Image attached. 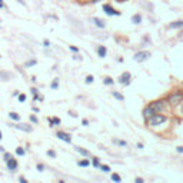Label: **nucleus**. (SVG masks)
<instances>
[{
    "label": "nucleus",
    "mask_w": 183,
    "mask_h": 183,
    "mask_svg": "<svg viewBox=\"0 0 183 183\" xmlns=\"http://www.w3.org/2000/svg\"><path fill=\"white\" fill-rule=\"evenodd\" d=\"M167 122V116L166 115H162V113H155L153 116H152L146 123L149 124L150 127H157V126H160V124H163Z\"/></svg>",
    "instance_id": "obj_1"
},
{
    "label": "nucleus",
    "mask_w": 183,
    "mask_h": 183,
    "mask_svg": "<svg viewBox=\"0 0 183 183\" xmlns=\"http://www.w3.org/2000/svg\"><path fill=\"white\" fill-rule=\"evenodd\" d=\"M169 105H170L169 100H166V99H160V100H156V102H152L150 103V106L156 110V113H163Z\"/></svg>",
    "instance_id": "obj_2"
},
{
    "label": "nucleus",
    "mask_w": 183,
    "mask_h": 183,
    "mask_svg": "<svg viewBox=\"0 0 183 183\" xmlns=\"http://www.w3.org/2000/svg\"><path fill=\"white\" fill-rule=\"evenodd\" d=\"M150 57V52H146V50H142V52H137L135 56H133V60L137 62V63H142L144 60H147Z\"/></svg>",
    "instance_id": "obj_3"
},
{
    "label": "nucleus",
    "mask_w": 183,
    "mask_h": 183,
    "mask_svg": "<svg viewBox=\"0 0 183 183\" xmlns=\"http://www.w3.org/2000/svg\"><path fill=\"white\" fill-rule=\"evenodd\" d=\"M167 100H169V103H170L172 106L177 105V103H180V102L183 100V93H180V92H176V93L170 94Z\"/></svg>",
    "instance_id": "obj_4"
},
{
    "label": "nucleus",
    "mask_w": 183,
    "mask_h": 183,
    "mask_svg": "<svg viewBox=\"0 0 183 183\" xmlns=\"http://www.w3.org/2000/svg\"><path fill=\"white\" fill-rule=\"evenodd\" d=\"M102 9H103V12H105L107 16H120V12H118V10L112 6V4H109V3H105Z\"/></svg>",
    "instance_id": "obj_5"
},
{
    "label": "nucleus",
    "mask_w": 183,
    "mask_h": 183,
    "mask_svg": "<svg viewBox=\"0 0 183 183\" xmlns=\"http://www.w3.org/2000/svg\"><path fill=\"white\" fill-rule=\"evenodd\" d=\"M130 80H132V74L129 72H124L119 76V83L123 86H129L130 85Z\"/></svg>",
    "instance_id": "obj_6"
},
{
    "label": "nucleus",
    "mask_w": 183,
    "mask_h": 183,
    "mask_svg": "<svg viewBox=\"0 0 183 183\" xmlns=\"http://www.w3.org/2000/svg\"><path fill=\"white\" fill-rule=\"evenodd\" d=\"M56 137L60 139V140H63V142H66V143H72V137H70V135L66 133V132H63V130L56 132Z\"/></svg>",
    "instance_id": "obj_7"
},
{
    "label": "nucleus",
    "mask_w": 183,
    "mask_h": 183,
    "mask_svg": "<svg viewBox=\"0 0 183 183\" xmlns=\"http://www.w3.org/2000/svg\"><path fill=\"white\" fill-rule=\"evenodd\" d=\"M155 113H156V110H155V109H153V107L149 105V106H146V107L143 109V113H142V115H143V119L146 120V122H147V120H149V119H150L152 116L155 115Z\"/></svg>",
    "instance_id": "obj_8"
},
{
    "label": "nucleus",
    "mask_w": 183,
    "mask_h": 183,
    "mask_svg": "<svg viewBox=\"0 0 183 183\" xmlns=\"http://www.w3.org/2000/svg\"><path fill=\"white\" fill-rule=\"evenodd\" d=\"M6 166L10 172H16L17 167H19V163H17V160H16L14 157H10L9 160H6Z\"/></svg>",
    "instance_id": "obj_9"
},
{
    "label": "nucleus",
    "mask_w": 183,
    "mask_h": 183,
    "mask_svg": "<svg viewBox=\"0 0 183 183\" xmlns=\"http://www.w3.org/2000/svg\"><path fill=\"white\" fill-rule=\"evenodd\" d=\"M14 127L19 129V130L27 132V133L33 132V126H30V124H27V123H17V124H14Z\"/></svg>",
    "instance_id": "obj_10"
},
{
    "label": "nucleus",
    "mask_w": 183,
    "mask_h": 183,
    "mask_svg": "<svg viewBox=\"0 0 183 183\" xmlns=\"http://www.w3.org/2000/svg\"><path fill=\"white\" fill-rule=\"evenodd\" d=\"M92 23H94V26L99 29H105L106 27V22L102 20L100 17H92Z\"/></svg>",
    "instance_id": "obj_11"
},
{
    "label": "nucleus",
    "mask_w": 183,
    "mask_h": 183,
    "mask_svg": "<svg viewBox=\"0 0 183 183\" xmlns=\"http://www.w3.org/2000/svg\"><path fill=\"white\" fill-rule=\"evenodd\" d=\"M97 54H99V57H106V54H107V49H106L105 46H99L97 47Z\"/></svg>",
    "instance_id": "obj_12"
},
{
    "label": "nucleus",
    "mask_w": 183,
    "mask_h": 183,
    "mask_svg": "<svg viewBox=\"0 0 183 183\" xmlns=\"http://www.w3.org/2000/svg\"><path fill=\"white\" fill-rule=\"evenodd\" d=\"M183 27V20H177V22H173L169 25V29H182Z\"/></svg>",
    "instance_id": "obj_13"
},
{
    "label": "nucleus",
    "mask_w": 183,
    "mask_h": 183,
    "mask_svg": "<svg viewBox=\"0 0 183 183\" xmlns=\"http://www.w3.org/2000/svg\"><path fill=\"white\" fill-rule=\"evenodd\" d=\"M60 123H62V120H60L59 118H49V124H50V127H53V126H59Z\"/></svg>",
    "instance_id": "obj_14"
},
{
    "label": "nucleus",
    "mask_w": 183,
    "mask_h": 183,
    "mask_svg": "<svg viewBox=\"0 0 183 183\" xmlns=\"http://www.w3.org/2000/svg\"><path fill=\"white\" fill-rule=\"evenodd\" d=\"M132 23H135V25H140L142 23V14H133L132 16Z\"/></svg>",
    "instance_id": "obj_15"
},
{
    "label": "nucleus",
    "mask_w": 183,
    "mask_h": 183,
    "mask_svg": "<svg viewBox=\"0 0 183 183\" xmlns=\"http://www.w3.org/2000/svg\"><path fill=\"white\" fill-rule=\"evenodd\" d=\"M76 152H77V153H80L82 156H85V157L90 156V153H89V150H86L85 147H80V146H77V147H76Z\"/></svg>",
    "instance_id": "obj_16"
},
{
    "label": "nucleus",
    "mask_w": 183,
    "mask_h": 183,
    "mask_svg": "<svg viewBox=\"0 0 183 183\" xmlns=\"http://www.w3.org/2000/svg\"><path fill=\"white\" fill-rule=\"evenodd\" d=\"M92 164H93V167H100V159L93 156L92 157Z\"/></svg>",
    "instance_id": "obj_17"
},
{
    "label": "nucleus",
    "mask_w": 183,
    "mask_h": 183,
    "mask_svg": "<svg viewBox=\"0 0 183 183\" xmlns=\"http://www.w3.org/2000/svg\"><path fill=\"white\" fill-rule=\"evenodd\" d=\"M112 94H113V97L118 99V100H120V102H123L124 100V96L122 94V93H119V92H112Z\"/></svg>",
    "instance_id": "obj_18"
},
{
    "label": "nucleus",
    "mask_w": 183,
    "mask_h": 183,
    "mask_svg": "<svg viewBox=\"0 0 183 183\" xmlns=\"http://www.w3.org/2000/svg\"><path fill=\"white\" fill-rule=\"evenodd\" d=\"M9 116H10L12 120H16V122H19L20 120V115L19 113H16V112H10V113H9Z\"/></svg>",
    "instance_id": "obj_19"
},
{
    "label": "nucleus",
    "mask_w": 183,
    "mask_h": 183,
    "mask_svg": "<svg viewBox=\"0 0 183 183\" xmlns=\"http://www.w3.org/2000/svg\"><path fill=\"white\" fill-rule=\"evenodd\" d=\"M59 87V79H53L52 83H50V89H53V90H56Z\"/></svg>",
    "instance_id": "obj_20"
},
{
    "label": "nucleus",
    "mask_w": 183,
    "mask_h": 183,
    "mask_svg": "<svg viewBox=\"0 0 183 183\" xmlns=\"http://www.w3.org/2000/svg\"><path fill=\"white\" fill-rule=\"evenodd\" d=\"M90 163H92L90 160H79V162H77V166H80V167H87V166H89Z\"/></svg>",
    "instance_id": "obj_21"
},
{
    "label": "nucleus",
    "mask_w": 183,
    "mask_h": 183,
    "mask_svg": "<svg viewBox=\"0 0 183 183\" xmlns=\"http://www.w3.org/2000/svg\"><path fill=\"white\" fill-rule=\"evenodd\" d=\"M110 177H112V180H113V182H116V183H120V182H122V177L119 176L118 173H112Z\"/></svg>",
    "instance_id": "obj_22"
},
{
    "label": "nucleus",
    "mask_w": 183,
    "mask_h": 183,
    "mask_svg": "<svg viewBox=\"0 0 183 183\" xmlns=\"http://www.w3.org/2000/svg\"><path fill=\"white\" fill-rule=\"evenodd\" d=\"M103 83H105L106 86H112V85H113V83H115V80H113V79H112V77H109V76H107V77H105V79H103Z\"/></svg>",
    "instance_id": "obj_23"
},
{
    "label": "nucleus",
    "mask_w": 183,
    "mask_h": 183,
    "mask_svg": "<svg viewBox=\"0 0 183 183\" xmlns=\"http://www.w3.org/2000/svg\"><path fill=\"white\" fill-rule=\"evenodd\" d=\"M100 170H102L103 173H109V172H110V166H107V164H100Z\"/></svg>",
    "instance_id": "obj_24"
},
{
    "label": "nucleus",
    "mask_w": 183,
    "mask_h": 183,
    "mask_svg": "<svg viewBox=\"0 0 183 183\" xmlns=\"http://www.w3.org/2000/svg\"><path fill=\"white\" fill-rule=\"evenodd\" d=\"M0 79H1V80H9V79H10V73L0 72Z\"/></svg>",
    "instance_id": "obj_25"
},
{
    "label": "nucleus",
    "mask_w": 183,
    "mask_h": 183,
    "mask_svg": "<svg viewBox=\"0 0 183 183\" xmlns=\"http://www.w3.org/2000/svg\"><path fill=\"white\" fill-rule=\"evenodd\" d=\"M25 153H26V150H25L23 147H17V149H16V155H17V156H25Z\"/></svg>",
    "instance_id": "obj_26"
},
{
    "label": "nucleus",
    "mask_w": 183,
    "mask_h": 183,
    "mask_svg": "<svg viewBox=\"0 0 183 183\" xmlns=\"http://www.w3.org/2000/svg\"><path fill=\"white\" fill-rule=\"evenodd\" d=\"M113 143H116V144H119V146H127V143L124 142V140H118V139H113Z\"/></svg>",
    "instance_id": "obj_27"
},
{
    "label": "nucleus",
    "mask_w": 183,
    "mask_h": 183,
    "mask_svg": "<svg viewBox=\"0 0 183 183\" xmlns=\"http://www.w3.org/2000/svg\"><path fill=\"white\" fill-rule=\"evenodd\" d=\"M93 80H94V77H93L92 74H89V76H86V79H85L86 85H90V83H93Z\"/></svg>",
    "instance_id": "obj_28"
},
{
    "label": "nucleus",
    "mask_w": 183,
    "mask_h": 183,
    "mask_svg": "<svg viewBox=\"0 0 183 183\" xmlns=\"http://www.w3.org/2000/svg\"><path fill=\"white\" fill-rule=\"evenodd\" d=\"M36 169L39 170V172H45V169H46V166L43 163H37L36 164Z\"/></svg>",
    "instance_id": "obj_29"
},
{
    "label": "nucleus",
    "mask_w": 183,
    "mask_h": 183,
    "mask_svg": "<svg viewBox=\"0 0 183 183\" xmlns=\"http://www.w3.org/2000/svg\"><path fill=\"white\" fill-rule=\"evenodd\" d=\"M30 122L34 124H37L39 123V119H37V116H34V115H30Z\"/></svg>",
    "instance_id": "obj_30"
},
{
    "label": "nucleus",
    "mask_w": 183,
    "mask_h": 183,
    "mask_svg": "<svg viewBox=\"0 0 183 183\" xmlns=\"http://www.w3.org/2000/svg\"><path fill=\"white\" fill-rule=\"evenodd\" d=\"M36 63H37V62H36L34 59H33V60H29V62H26V67H32V66H34Z\"/></svg>",
    "instance_id": "obj_31"
},
{
    "label": "nucleus",
    "mask_w": 183,
    "mask_h": 183,
    "mask_svg": "<svg viewBox=\"0 0 183 183\" xmlns=\"http://www.w3.org/2000/svg\"><path fill=\"white\" fill-rule=\"evenodd\" d=\"M10 157H12V153H9V152H4V153H3V159H4V162L9 160Z\"/></svg>",
    "instance_id": "obj_32"
},
{
    "label": "nucleus",
    "mask_w": 183,
    "mask_h": 183,
    "mask_svg": "<svg viewBox=\"0 0 183 183\" xmlns=\"http://www.w3.org/2000/svg\"><path fill=\"white\" fill-rule=\"evenodd\" d=\"M17 97H19V100H20V102H26V99H27L25 93H22V94H19Z\"/></svg>",
    "instance_id": "obj_33"
},
{
    "label": "nucleus",
    "mask_w": 183,
    "mask_h": 183,
    "mask_svg": "<svg viewBox=\"0 0 183 183\" xmlns=\"http://www.w3.org/2000/svg\"><path fill=\"white\" fill-rule=\"evenodd\" d=\"M69 49H70L73 53H77L79 52V47H76V46H69Z\"/></svg>",
    "instance_id": "obj_34"
},
{
    "label": "nucleus",
    "mask_w": 183,
    "mask_h": 183,
    "mask_svg": "<svg viewBox=\"0 0 183 183\" xmlns=\"http://www.w3.org/2000/svg\"><path fill=\"white\" fill-rule=\"evenodd\" d=\"M43 46H45V47H50V40L45 39L43 40Z\"/></svg>",
    "instance_id": "obj_35"
},
{
    "label": "nucleus",
    "mask_w": 183,
    "mask_h": 183,
    "mask_svg": "<svg viewBox=\"0 0 183 183\" xmlns=\"http://www.w3.org/2000/svg\"><path fill=\"white\" fill-rule=\"evenodd\" d=\"M47 156H50V157H56V152H54V150H49V152H47Z\"/></svg>",
    "instance_id": "obj_36"
},
{
    "label": "nucleus",
    "mask_w": 183,
    "mask_h": 183,
    "mask_svg": "<svg viewBox=\"0 0 183 183\" xmlns=\"http://www.w3.org/2000/svg\"><path fill=\"white\" fill-rule=\"evenodd\" d=\"M19 182H22V183H27V179H26V177H23V176H20V177H19Z\"/></svg>",
    "instance_id": "obj_37"
},
{
    "label": "nucleus",
    "mask_w": 183,
    "mask_h": 183,
    "mask_svg": "<svg viewBox=\"0 0 183 183\" xmlns=\"http://www.w3.org/2000/svg\"><path fill=\"white\" fill-rule=\"evenodd\" d=\"M176 152H177V153H183V146H177Z\"/></svg>",
    "instance_id": "obj_38"
},
{
    "label": "nucleus",
    "mask_w": 183,
    "mask_h": 183,
    "mask_svg": "<svg viewBox=\"0 0 183 183\" xmlns=\"http://www.w3.org/2000/svg\"><path fill=\"white\" fill-rule=\"evenodd\" d=\"M82 124H83V126H89V120H87V119H83V120H82Z\"/></svg>",
    "instance_id": "obj_39"
},
{
    "label": "nucleus",
    "mask_w": 183,
    "mask_h": 183,
    "mask_svg": "<svg viewBox=\"0 0 183 183\" xmlns=\"http://www.w3.org/2000/svg\"><path fill=\"white\" fill-rule=\"evenodd\" d=\"M135 182H136V183H143L144 180L142 179V177H136V179H135Z\"/></svg>",
    "instance_id": "obj_40"
},
{
    "label": "nucleus",
    "mask_w": 183,
    "mask_h": 183,
    "mask_svg": "<svg viewBox=\"0 0 183 183\" xmlns=\"http://www.w3.org/2000/svg\"><path fill=\"white\" fill-rule=\"evenodd\" d=\"M4 7H6L4 1H3V0H0V9H4Z\"/></svg>",
    "instance_id": "obj_41"
},
{
    "label": "nucleus",
    "mask_w": 183,
    "mask_h": 183,
    "mask_svg": "<svg viewBox=\"0 0 183 183\" xmlns=\"http://www.w3.org/2000/svg\"><path fill=\"white\" fill-rule=\"evenodd\" d=\"M0 152H1V153H4V147H3V146H0Z\"/></svg>",
    "instance_id": "obj_42"
},
{
    "label": "nucleus",
    "mask_w": 183,
    "mask_h": 183,
    "mask_svg": "<svg viewBox=\"0 0 183 183\" xmlns=\"http://www.w3.org/2000/svg\"><path fill=\"white\" fill-rule=\"evenodd\" d=\"M17 1H19L20 4H23V6H25V1H23V0H17Z\"/></svg>",
    "instance_id": "obj_43"
},
{
    "label": "nucleus",
    "mask_w": 183,
    "mask_h": 183,
    "mask_svg": "<svg viewBox=\"0 0 183 183\" xmlns=\"http://www.w3.org/2000/svg\"><path fill=\"white\" fill-rule=\"evenodd\" d=\"M99 1H102V0H92V3H99Z\"/></svg>",
    "instance_id": "obj_44"
},
{
    "label": "nucleus",
    "mask_w": 183,
    "mask_h": 183,
    "mask_svg": "<svg viewBox=\"0 0 183 183\" xmlns=\"http://www.w3.org/2000/svg\"><path fill=\"white\" fill-rule=\"evenodd\" d=\"M1 139H3V135H1V132H0V140H1Z\"/></svg>",
    "instance_id": "obj_45"
},
{
    "label": "nucleus",
    "mask_w": 183,
    "mask_h": 183,
    "mask_svg": "<svg viewBox=\"0 0 183 183\" xmlns=\"http://www.w3.org/2000/svg\"><path fill=\"white\" fill-rule=\"evenodd\" d=\"M182 115H183V106H182Z\"/></svg>",
    "instance_id": "obj_46"
}]
</instances>
